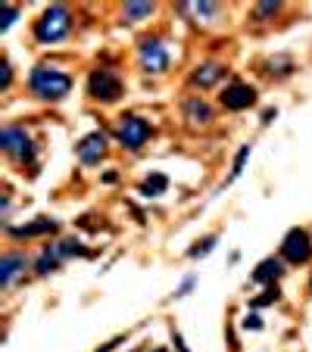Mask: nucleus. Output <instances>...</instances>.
<instances>
[{
	"instance_id": "0eeeda50",
	"label": "nucleus",
	"mask_w": 312,
	"mask_h": 352,
	"mask_svg": "<svg viewBox=\"0 0 312 352\" xmlns=\"http://www.w3.org/2000/svg\"><path fill=\"white\" fill-rule=\"evenodd\" d=\"M281 256H285L287 262H293V265L309 262V256H312V240H309V234H306L303 228L287 231L285 244H281Z\"/></svg>"
},
{
	"instance_id": "6e6552de",
	"label": "nucleus",
	"mask_w": 312,
	"mask_h": 352,
	"mask_svg": "<svg viewBox=\"0 0 312 352\" xmlns=\"http://www.w3.org/2000/svg\"><path fill=\"white\" fill-rule=\"evenodd\" d=\"M222 106L225 109H231V113H241V109H247V106H253L256 103V91L250 88V84H244V82H231L228 88L222 91Z\"/></svg>"
},
{
	"instance_id": "1a4fd4ad",
	"label": "nucleus",
	"mask_w": 312,
	"mask_h": 352,
	"mask_svg": "<svg viewBox=\"0 0 312 352\" xmlns=\"http://www.w3.org/2000/svg\"><path fill=\"white\" fill-rule=\"evenodd\" d=\"M103 153H107V137H103L100 131L82 137V141H78V147H75V156L82 159V165H97L103 159Z\"/></svg>"
},
{
	"instance_id": "cd10ccee",
	"label": "nucleus",
	"mask_w": 312,
	"mask_h": 352,
	"mask_svg": "<svg viewBox=\"0 0 312 352\" xmlns=\"http://www.w3.org/2000/svg\"><path fill=\"white\" fill-rule=\"evenodd\" d=\"M156 352H166V349H156Z\"/></svg>"
},
{
	"instance_id": "f3484780",
	"label": "nucleus",
	"mask_w": 312,
	"mask_h": 352,
	"mask_svg": "<svg viewBox=\"0 0 312 352\" xmlns=\"http://www.w3.org/2000/svg\"><path fill=\"white\" fill-rule=\"evenodd\" d=\"M60 250H56V246H50V250H44L41 253V259H38V265H34V268H38V274H47V271H54L56 265H60Z\"/></svg>"
},
{
	"instance_id": "f257e3e1",
	"label": "nucleus",
	"mask_w": 312,
	"mask_h": 352,
	"mask_svg": "<svg viewBox=\"0 0 312 352\" xmlns=\"http://www.w3.org/2000/svg\"><path fill=\"white\" fill-rule=\"evenodd\" d=\"M28 88H32V94L41 97V100H60V97H66L69 91H72V78H69L66 72L41 66L28 75Z\"/></svg>"
},
{
	"instance_id": "4468645a",
	"label": "nucleus",
	"mask_w": 312,
	"mask_h": 352,
	"mask_svg": "<svg viewBox=\"0 0 312 352\" xmlns=\"http://www.w3.org/2000/svg\"><path fill=\"white\" fill-rule=\"evenodd\" d=\"M184 115L190 125H210L212 122V109L203 100H188L184 103Z\"/></svg>"
},
{
	"instance_id": "2eb2a0df",
	"label": "nucleus",
	"mask_w": 312,
	"mask_h": 352,
	"mask_svg": "<svg viewBox=\"0 0 312 352\" xmlns=\"http://www.w3.org/2000/svg\"><path fill=\"white\" fill-rule=\"evenodd\" d=\"M166 187H169V178L166 175H147L141 184V193L144 197H159V193H166Z\"/></svg>"
},
{
	"instance_id": "aec40b11",
	"label": "nucleus",
	"mask_w": 312,
	"mask_h": 352,
	"mask_svg": "<svg viewBox=\"0 0 312 352\" xmlns=\"http://www.w3.org/2000/svg\"><path fill=\"white\" fill-rule=\"evenodd\" d=\"M0 13H3V16H0V32H7V28L16 22V10L10 7V3H3V7H0Z\"/></svg>"
},
{
	"instance_id": "b1692460",
	"label": "nucleus",
	"mask_w": 312,
	"mask_h": 352,
	"mask_svg": "<svg viewBox=\"0 0 312 352\" xmlns=\"http://www.w3.org/2000/svg\"><path fill=\"white\" fill-rule=\"evenodd\" d=\"M212 246H216V237H206L203 244H197V246H190V259H200L203 253H210Z\"/></svg>"
},
{
	"instance_id": "6ab92c4d",
	"label": "nucleus",
	"mask_w": 312,
	"mask_h": 352,
	"mask_svg": "<svg viewBox=\"0 0 312 352\" xmlns=\"http://www.w3.org/2000/svg\"><path fill=\"white\" fill-rule=\"evenodd\" d=\"M281 293H278V287H269V290L263 293V296H256V299H250V309H265L269 303H275Z\"/></svg>"
},
{
	"instance_id": "5701e85b",
	"label": "nucleus",
	"mask_w": 312,
	"mask_h": 352,
	"mask_svg": "<svg viewBox=\"0 0 312 352\" xmlns=\"http://www.w3.org/2000/svg\"><path fill=\"white\" fill-rule=\"evenodd\" d=\"M184 7H190L197 16H212L219 10V3H210V0H206V3H184Z\"/></svg>"
},
{
	"instance_id": "393cba45",
	"label": "nucleus",
	"mask_w": 312,
	"mask_h": 352,
	"mask_svg": "<svg viewBox=\"0 0 312 352\" xmlns=\"http://www.w3.org/2000/svg\"><path fill=\"white\" fill-rule=\"evenodd\" d=\"M10 78H13V69H10V62H7V60H3V82H0V88H3V91H7L10 84H13Z\"/></svg>"
},
{
	"instance_id": "a878e982",
	"label": "nucleus",
	"mask_w": 312,
	"mask_h": 352,
	"mask_svg": "<svg viewBox=\"0 0 312 352\" xmlns=\"http://www.w3.org/2000/svg\"><path fill=\"white\" fill-rule=\"evenodd\" d=\"M244 327H247V331H259V327H263V321H259L256 315H247V318H244Z\"/></svg>"
},
{
	"instance_id": "f8f14e48",
	"label": "nucleus",
	"mask_w": 312,
	"mask_h": 352,
	"mask_svg": "<svg viewBox=\"0 0 312 352\" xmlns=\"http://www.w3.org/2000/svg\"><path fill=\"white\" fill-rule=\"evenodd\" d=\"M281 274H285V262H278V259H265V262H259L256 268H253V284H271V281H278Z\"/></svg>"
},
{
	"instance_id": "20e7f679",
	"label": "nucleus",
	"mask_w": 312,
	"mask_h": 352,
	"mask_svg": "<svg viewBox=\"0 0 312 352\" xmlns=\"http://www.w3.org/2000/svg\"><path fill=\"white\" fill-rule=\"evenodd\" d=\"M0 147H3V153H10L13 159H19V163H28V159L34 156V147H32V141H28V131L16 128V125H10V128L0 131Z\"/></svg>"
},
{
	"instance_id": "a211bd4d",
	"label": "nucleus",
	"mask_w": 312,
	"mask_h": 352,
	"mask_svg": "<svg viewBox=\"0 0 312 352\" xmlns=\"http://www.w3.org/2000/svg\"><path fill=\"white\" fill-rule=\"evenodd\" d=\"M56 250H60L63 259H69V256H88V250H85L78 240H60V244H56Z\"/></svg>"
},
{
	"instance_id": "bb28decb",
	"label": "nucleus",
	"mask_w": 312,
	"mask_h": 352,
	"mask_svg": "<svg viewBox=\"0 0 312 352\" xmlns=\"http://www.w3.org/2000/svg\"><path fill=\"white\" fill-rule=\"evenodd\" d=\"M103 181H107V184H115V181H119V175H115V172H107V175H103Z\"/></svg>"
},
{
	"instance_id": "f03ea898",
	"label": "nucleus",
	"mask_w": 312,
	"mask_h": 352,
	"mask_svg": "<svg viewBox=\"0 0 312 352\" xmlns=\"http://www.w3.org/2000/svg\"><path fill=\"white\" fill-rule=\"evenodd\" d=\"M69 28H72V16H69V10L63 7V3H54L50 10L41 13V19H38V25H34V38H38L41 44H60L69 34Z\"/></svg>"
},
{
	"instance_id": "423d86ee",
	"label": "nucleus",
	"mask_w": 312,
	"mask_h": 352,
	"mask_svg": "<svg viewBox=\"0 0 312 352\" xmlns=\"http://www.w3.org/2000/svg\"><path fill=\"white\" fill-rule=\"evenodd\" d=\"M88 94L100 103H113L122 97V82L113 72H94L88 78Z\"/></svg>"
},
{
	"instance_id": "dca6fc26",
	"label": "nucleus",
	"mask_w": 312,
	"mask_h": 352,
	"mask_svg": "<svg viewBox=\"0 0 312 352\" xmlns=\"http://www.w3.org/2000/svg\"><path fill=\"white\" fill-rule=\"evenodd\" d=\"M153 13V3L150 0H129L125 3V19H147Z\"/></svg>"
},
{
	"instance_id": "9b49d317",
	"label": "nucleus",
	"mask_w": 312,
	"mask_h": 352,
	"mask_svg": "<svg viewBox=\"0 0 312 352\" xmlns=\"http://www.w3.org/2000/svg\"><path fill=\"white\" fill-rule=\"evenodd\" d=\"M19 274H25V256L22 253H7L3 262H0V284L13 287Z\"/></svg>"
},
{
	"instance_id": "7ed1b4c3",
	"label": "nucleus",
	"mask_w": 312,
	"mask_h": 352,
	"mask_svg": "<svg viewBox=\"0 0 312 352\" xmlns=\"http://www.w3.org/2000/svg\"><path fill=\"white\" fill-rule=\"evenodd\" d=\"M150 125L144 122L141 115H122L119 119V125H115V137H119V143H122L125 150H137L144 147V143L150 141Z\"/></svg>"
},
{
	"instance_id": "ddd939ff",
	"label": "nucleus",
	"mask_w": 312,
	"mask_h": 352,
	"mask_svg": "<svg viewBox=\"0 0 312 352\" xmlns=\"http://www.w3.org/2000/svg\"><path fill=\"white\" fill-rule=\"evenodd\" d=\"M50 231H56V222H50V218H38V222H28V224H22V228H13L10 231V237L28 240V237H38V234H50Z\"/></svg>"
},
{
	"instance_id": "9d476101",
	"label": "nucleus",
	"mask_w": 312,
	"mask_h": 352,
	"mask_svg": "<svg viewBox=\"0 0 312 352\" xmlns=\"http://www.w3.org/2000/svg\"><path fill=\"white\" fill-rule=\"evenodd\" d=\"M225 78V66L222 62H203L200 69H194L190 72V84L194 88H212L216 82H222Z\"/></svg>"
},
{
	"instance_id": "4be33fe9",
	"label": "nucleus",
	"mask_w": 312,
	"mask_h": 352,
	"mask_svg": "<svg viewBox=\"0 0 312 352\" xmlns=\"http://www.w3.org/2000/svg\"><path fill=\"white\" fill-rule=\"evenodd\" d=\"M247 156H250V143H244V147H241L238 159H234V169H231V178L241 175V169H244V163H247Z\"/></svg>"
},
{
	"instance_id": "39448f33",
	"label": "nucleus",
	"mask_w": 312,
	"mask_h": 352,
	"mask_svg": "<svg viewBox=\"0 0 312 352\" xmlns=\"http://www.w3.org/2000/svg\"><path fill=\"white\" fill-rule=\"evenodd\" d=\"M172 62L169 50H166V44L159 41V38H147V41H141V66L147 69L150 75H159L166 72Z\"/></svg>"
},
{
	"instance_id": "412c9836",
	"label": "nucleus",
	"mask_w": 312,
	"mask_h": 352,
	"mask_svg": "<svg viewBox=\"0 0 312 352\" xmlns=\"http://www.w3.org/2000/svg\"><path fill=\"white\" fill-rule=\"evenodd\" d=\"M281 10L278 0H263V3H256V16H275Z\"/></svg>"
}]
</instances>
